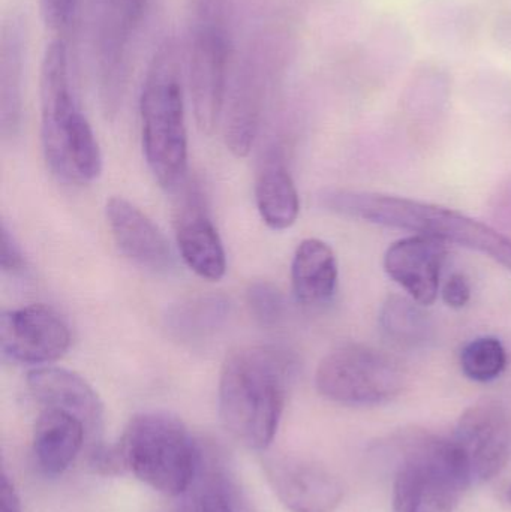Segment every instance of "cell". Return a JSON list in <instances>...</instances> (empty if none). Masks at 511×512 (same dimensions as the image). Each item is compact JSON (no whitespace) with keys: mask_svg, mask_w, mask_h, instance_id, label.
<instances>
[{"mask_svg":"<svg viewBox=\"0 0 511 512\" xmlns=\"http://www.w3.org/2000/svg\"><path fill=\"white\" fill-rule=\"evenodd\" d=\"M282 48L279 33H263L252 42L237 71L225 119V141L237 158H245L254 146L267 96L284 59Z\"/></svg>","mask_w":511,"mask_h":512,"instance_id":"cell-10","label":"cell"},{"mask_svg":"<svg viewBox=\"0 0 511 512\" xmlns=\"http://www.w3.org/2000/svg\"><path fill=\"white\" fill-rule=\"evenodd\" d=\"M381 324L399 343L414 345L428 336V318L413 298L390 297L381 312Z\"/></svg>","mask_w":511,"mask_h":512,"instance_id":"cell-25","label":"cell"},{"mask_svg":"<svg viewBox=\"0 0 511 512\" xmlns=\"http://www.w3.org/2000/svg\"><path fill=\"white\" fill-rule=\"evenodd\" d=\"M395 512H453L470 486L452 439L411 430L398 439Z\"/></svg>","mask_w":511,"mask_h":512,"instance_id":"cell-6","label":"cell"},{"mask_svg":"<svg viewBox=\"0 0 511 512\" xmlns=\"http://www.w3.org/2000/svg\"><path fill=\"white\" fill-rule=\"evenodd\" d=\"M447 245L432 237L398 240L384 255V270L420 306H431L440 294Z\"/></svg>","mask_w":511,"mask_h":512,"instance_id":"cell-16","label":"cell"},{"mask_svg":"<svg viewBox=\"0 0 511 512\" xmlns=\"http://www.w3.org/2000/svg\"><path fill=\"white\" fill-rule=\"evenodd\" d=\"M108 227L117 248L135 264L152 271H167L174 259L170 243L152 219L123 197H113L105 207Z\"/></svg>","mask_w":511,"mask_h":512,"instance_id":"cell-18","label":"cell"},{"mask_svg":"<svg viewBox=\"0 0 511 512\" xmlns=\"http://www.w3.org/2000/svg\"><path fill=\"white\" fill-rule=\"evenodd\" d=\"M324 209L344 218L398 228L488 255L511 271V239L464 213L410 198L351 189H327Z\"/></svg>","mask_w":511,"mask_h":512,"instance_id":"cell-2","label":"cell"},{"mask_svg":"<svg viewBox=\"0 0 511 512\" xmlns=\"http://www.w3.org/2000/svg\"><path fill=\"white\" fill-rule=\"evenodd\" d=\"M255 201L261 219L272 230H288L299 218V192L281 150L276 147L261 162L255 183Z\"/></svg>","mask_w":511,"mask_h":512,"instance_id":"cell-20","label":"cell"},{"mask_svg":"<svg viewBox=\"0 0 511 512\" xmlns=\"http://www.w3.org/2000/svg\"><path fill=\"white\" fill-rule=\"evenodd\" d=\"M182 496L183 512H257L230 457L212 441H201L197 472Z\"/></svg>","mask_w":511,"mask_h":512,"instance_id":"cell-14","label":"cell"},{"mask_svg":"<svg viewBox=\"0 0 511 512\" xmlns=\"http://www.w3.org/2000/svg\"><path fill=\"white\" fill-rule=\"evenodd\" d=\"M150 0H95L92 47L99 99L105 116L122 105L129 77L135 36L143 24Z\"/></svg>","mask_w":511,"mask_h":512,"instance_id":"cell-9","label":"cell"},{"mask_svg":"<svg viewBox=\"0 0 511 512\" xmlns=\"http://www.w3.org/2000/svg\"><path fill=\"white\" fill-rule=\"evenodd\" d=\"M294 373L290 355L275 346H245L231 352L219 378V415L243 447L272 445Z\"/></svg>","mask_w":511,"mask_h":512,"instance_id":"cell-1","label":"cell"},{"mask_svg":"<svg viewBox=\"0 0 511 512\" xmlns=\"http://www.w3.org/2000/svg\"><path fill=\"white\" fill-rule=\"evenodd\" d=\"M506 348L497 337L471 340L461 352V369L474 382H491L500 378L507 367Z\"/></svg>","mask_w":511,"mask_h":512,"instance_id":"cell-24","label":"cell"},{"mask_svg":"<svg viewBox=\"0 0 511 512\" xmlns=\"http://www.w3.org/2000/svg\"><path fill=\"white\" fill-rule=\"evenodd\" d=\"M200 439L167 412H141L125 427L119 447L126 472L156 492L182 496L200 459Z\"/></svg>","mask_w":511,"mask_h":512,"instance_id":"cell-5","label":"cell"},{"mask_svg":"<svg viewBox=\"0 0 511 512\" xmlns=\"http://www.w3.org/2000/svg\"><path fill=\"white\" fill-rule=\"evenodd\" d=\"M263 469L276 498L290 512H335L342 504L341 481L315 460L269 454L263 459Z\"/></svg>","mask_w":511,"mask_h":512,"instance_id":"cell-13","label":"cell"},{"mask_svg":"<svg viewBox=\"0 0 511 512\" xmlns=\"http://www.w3.org/2000/svg\"><path fill=\"white\" fill-rule=\"evenodd\" d=\"M507 498H509V501L511 502V487L509 489V492H507Z\"/></svg>","mask_w":511,"mask_h":512,"instance_id":"cell-31","label":"cell"},{"mask_svg":"<svg viewBox=\"0 0 511 512\" xmlns=\"http://www.w3.org/2000/svg\"><path fill=\"white\" fill-rule=\"evenodd\" d=\"M141 135L147 165L162 188H179L188 170V134L182 62L176 42L156 51L140 99Z\"/></svg>","mask_w":511,"mask_h":512,"instance_id":"cell-4","label":"cell"},{"mask_svg":"<svg viewBox=\"0 0 511 512\" xmlns=\"http://www.w3.org/2000/svg\"><path fill=\"white\" fill-rule=\"evenodd\" d=\"M24 258L14 234L8 225L2 224V270L5 273H18L23 270Z\"/></svg>","mask_w":511,"mask_h":512,"instance_id":"cell-29","label":"cell"},{"mask_svg":"<svg viewBox=\"0 0 511 512\" xmlns=\"http://www.w3.org/2000/svg\"><path fill=\"white\" fill-rule=\"evenodd\" d=\"M0 512H24L14 481L5 471H3L2 490H0Z\"/></svg>","mask_w":511,"mask_h":512,"instance_id":"cell-30","label":"cell"},{"mask_svg":"<svg viewBox=\"0 0 511 512\" xmlns=\"http://www.w3.org/2000/svg\"><path fill=\"white\" fill-rule=\"evenodd\" d=\"M453 445L461 457L470 486L497 477L511 457V414L494 399L480 400L459 418Z\"/></svg>","mask_w":511,"mask_h":512,"instance_id":"cell-11","label":"cell"},{"mask_svg":"<svg viewBox=\"0 0 511 512\" xmlns=\"http://www.w3.org/2000/svg\"><path fill=\"white\" fill-rule=\"evenodd\" d=\"M230 303L222 295H195L174 304L165 316L171 337L188 345L203 343L224 327Z\"/></svg>","mask_w":511,"mask_h":512,"instance_id":"cell-23","label":"cell"},{"mask_svg":"<svg viewBox=\"0 0 511 512\" xmlns=\"http://www.w3.org/2000/svg\"><path fill=\"white\" fill-rule=\"evenodd\" d=\"M246 303H248L251 315L266 327H273L284 318V295L272 283H252L246 292Z\"/></svg>","mask_w":511,"mask_h":512,"instance_id":"cell-26","label":"cell"},{"mask_svg":"<svg viewBox=\"0 0 511 512\" xmlns=\"http://www.w3.org/2000/svg\"><path fill=\"white\" fill-rule=\"evenodd\" d=\"M44 23L54 32L68 29L74 18L78 0H39Z\"/></svg>","mask_w":511,"mask_h":512,"instance_id":"cell-27","label":"cell"},{"mask_svg":"<svg viewBox=\"0 0 511 512\" xmlns=\"http://www.w3.org/2000/svg\"><path fill=\"white\" fill-rule=\"evenodd\" d=\"M176 239L183 261L197 276L212 282L225 276L227 254L198 189L189 188L177 210Z\"/></svg>","mask_w":511,"mask_h":512,"instance_id":"cell-17","label":"cell"},{"mask_svg":"<svg viewBox=\"0 0 511 512\" xmlns=\"http://www.w3.org/2000/svg\"><path fill=\"white\" fill-rule=\"evenodd\" d=\"M24 35L21 18L11 17L3 23L0 36V128L5 138L17 134L23 113Z\"/></svg>","mask_w":511,"mask_h":512,"instance_id":"cell-21","label":"cell"},{"mask_svg":"<svg viewBox=\"0 0 511 512\" xmlns=\"http://www.w3.org/2000/svg\"><path fill=\"white\" fill-rule=\"evenodd\" d=\"M27 385L42 408L62 409L83 421L89 450L102 444L104 405L83 376L59 367H39L27 375Z\"/></svg>","mask_w":511,"mask_h":512,"instance_id":"cell-15","label":"cell"},{"mask_svg":"<svg viewBox=\"0 0 511 512\" xmlns=\"http://www.w3.org/2000/svg\"><path fill=\"white\" fill-rule=\"evenodd\" d=\"M441 295H443L444 303L447 306L452 307V309H462L471 300L470 280L465 274L453 273L444 283Z\"/></svg>","mask_w":511,"mask_h":512,"instance_id":"cell-28","label":"cell"},{"mask_svg":"<svg viewBox=\"0 0 511 512\" xmlns=\"http://www.w3.org/2000/svg\"><path fill=\"white\" fill-rule=\"evenodd\" d=\"M338 279V259L326 242L306 239L297 246L291 264V282L300 303L305 306L326 303L335 295Z\"/></svg>","mask_w":511,"mask_h":512,"instance_id":"cell-22","label":"cell"},{"mask_svg":"<svg viewBox=\"0 0 511 512\" xmlns=\"http://www.w3.org/2000/svg\"><path fill=\"white\" fill-rule=\"evenodd\" d=\"M191 44L189 86L195 120L204 134L218 125L227 99L233 38L234 0H189Z\"/></svg>","mask_w":511,"mask_h":512,"instance_id":"cell-7","label":"cell"},{"mask_svg":"<svg viewBox=\"0 0 511 512\" xmlns=\"http://www.w3.org/2000/svg\"><path fill=\"white\" fill-rule=\"evenodd\" d=\"M71 331L65 319L44 304H29L3 313L0 348L3 357L18 364L54 363L68 352Z\"/></svg>","mask_w":511,"mask_h":512,"instance_id":"cell-12","label":"cell"},{"mask_svg":"<svg viewBox=\"0 0 511 512\" xmlns=\"http://www.w3.org/2000/svg\"><path fill=\"white\" fill-rule=\"evenodd\" d=\"M39 93L42 149L53 173L78 185L98 179L101 149L72 90L68 51L60 39L45 51Z\"/></svg>","mask_w":511,"mask_h":512,"instance_id":"cell-3","label":"cell"},{"mask_svg":"<svg viewBox=\"0 0 511 512\" xmlns=\"http://www.w3.org/2000/svg\"><path fill=\"white\" fill-rule=\"evenodd\" d=\"M89 441L83 421L69 412L42 408L33 430V456L51 477L62 475Z\"/></svg>","mask_w":511,"mask_h":512,"instance_id":"cell-19","label":"cell"},{"mask_svg":"<svg viewBox=\"0 0 511 512\" xmlns=\"http://www.w3.org/2000/svg\"><path fill=\"white\" fill-rule=\"evenodd\" d=\"M407 384L402 364L372 346L344 345L318 364L315 385L330 402L345 406H377L398 397Z\"/></svg>","mask_w":511,"mask_h":512,"instance_id":"cell-8","label":"cell"}]
</instances>
